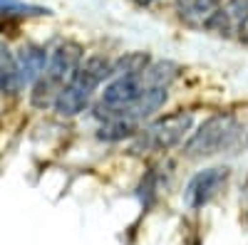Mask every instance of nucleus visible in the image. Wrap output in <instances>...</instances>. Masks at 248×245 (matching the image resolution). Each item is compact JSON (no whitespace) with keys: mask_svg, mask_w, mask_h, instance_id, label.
Here are the masks:
<instances>
[{"mask_svg":"<svg viewBox=\"0 0 248 245\" xmlns=\"http://www.w3.org/2000/svg\"><path fill=\"white\" fill-rule=\"evenodd\" d=\"M241 136V127L236 116L231 114H214L203 121V124L191 134L186 141L184 154L186 156H214L221 154L223 149H231Z\"/></svg>","mask_w":248,"mask_h":245,"instance_id":"obj_3","label":"nucleus"},{"mask_svg":"<svg viewBox=\"0 0 248 245\" xmlns=\"http://www.w3.org/2000/svg\"><path fill=\"white\" fill-rule=\"evenodd\" d=\"M221 8V0H176L179 17L191 28H206Z\"/></svg>","mask_w":248,"mask_h":245,"instance_id":"obj_9","label":"nucleus"},{"mask_svg":"<svg viewBox=\"0 0 248 245\" xmlns=\"http://www.w3.org/2000/svg\"><path fill=\"white\" fill-rule=\"evenodd\" d=\"M139 5H152V3H156V0H137Z\"/></svg>","mask_w":248,"mask_h":245,"instance_id":"obj_14","label":"nucleus"},{"mask_svg":"<svg viewBox=\"0 0 248 245\" xmlns=\"http://www.w3.org/2000/svg\"><path fill=\"white\" fill-rule=\"evenodd\" d=\"M149 87L144 82L141 72H134V74H122V77H114L107 89L102 92V99L97 104V116L99 119H109L114 114H119L122 109H127L132 101L144 94Z\"/></svg>","mask_w":248,"mask_h":245,"instance_id":"obj_5","label":"nucleus"},{"mask_svg":"<svg viewBox=\"0 0 248 245\" xmlns=\"http://www.w3.org/2000/svg\"><path fill=\"white\" fill-rule=\"evenodd\" d=\"M229 181V169L223 166H214V169H206V171H199L189 183H186V191H184V203L186 208L191 211H199L209 203Z\"/></svg>","mask_w":248,"mask_h":245,"instance_id":"obj_6","label":"nucleus"},{"mask_svg":"<svg viewBox=\"0 0 248 245\" xmlns=\"http://www.w3.org/2000/svg\"><path fill=\"white\" fill-rule=\"evenodd\" d=\"M248 20V0H226V5L216 10V15L209 20V28L216 35H236Z\"/></svg>","mask_w":248,"mask_h":245,"instance_id":"obj_7","label":"nucleus"},{"mask_svg":"<svg viewBox=\"0 0 248 245\" xmlns=\"http://www.w3.org/2000/svg\"><path fill=\"white\" fill-rule=\"evenodd\" d=\"M194 116L189 112H176L164 119H156L147 129H139L134 151H164L181 144L186 131L191 129Z\"/></svg>","mask_w":248,"mask_h":245,"instance_id":"obj_4","label":"nucleus"},{"mask_svg":"<svg viewBox=\"0 0 248 245\" xmlns=\"http://www.w3.org/2000/svg\"><path fill=\"white\" fill-rule=\"evenodd\" d=\"M82 62V47L72 40L60 43L50 55H47V65L43 70V74L37 77V82L32 85V104L45 109V107H55V99L62 92V87L70 82V77L75 74V70Z\"/></svg>","mask_w":248,"mask_h":245,"instance_id":"obj_2","label":"nucleus"},{"mask_svg":"<svg viewBox=\"0 0 248 245\" xmlns=\"http://www.w3.org/2000/svg\"><path fill=\"white\" fill-rule=\"evenodd\" d=\"M152 62L147 52H129L119 57L117 62H112V70H109V77H122V74H134V72H141Z\"/></svg>","mask_w":248,"mask_h":245,"instance_id":"obj_11","label":"nucleus"},{"mask_svg":"<svg viewBox=\"0 0 248 245\" xmlns=\"http://www.w3.org/2000/svg\"><path fill=\"white\" fill-rule=\"evenodd\" d=\"M47 55L43 47L37 45H25L20 47V52L15 55V65H17V79L20 87H30L37 82V77L43 74L45 65H47Z\"/></svg>","mask_w":248,"mask_h":245,"instance_id":"obj_8","label":"nucleus"},{"mask_svg":"<svg viewBox=\"0 0 248 245\" xmlns=\"http://www.w3.org/2000/svg\"><path fill=\"white\" fill-rule=\"evenodd\" d=\"M238 35H241V37H243V43H246V45H248V20H246V25H243V28H241V32H238Z\"/></svg>","mask_w":248,"mask_h":245,"instance_id":"obj_13","label":"nucleus"},{"mask_svg":"<svg viewBox=\"0 0 248 245\" xmlns=\"http://www.w3.org/2000/svg\"><path fill=\"white\" fill-rule=\"evenodd\" d=\"M109 70H112V62H107V59L99 57V55L82 59L79 67L75 70V74L70 77V82L62 87V92L55 99L57 116H65V119L77 116L90 104L94 89L109 77Z\"/></svg>","mask_w":248,"mask_h":245,"instance_id":"obj_1","label":"nucleus"},{"mask_svg":"<svg viewBox=\"0 0 248 245\" xmlns=\"http://www.w3.org/2000/svg\"><path fill=\"white\" fill-rule=\"evenodd\" d=\"M47 8H37V5H28L20 0H0V15L3 17H20V15H47Z\"/></svg>","mask_w":248,"mask_h":245,"instance_id":"obj_12","label":"nucleus"},{"mask_svg":"<svg viewBox=\"0 0 248 245\" xmlns=\"http://www.w3.org/2000/svg\"><path fill=\"white\" fill-rule=\"evenodd\" d=\"M20 79H17V65L10 50L0 43V94H15L20 92Z\"/></svg>","mask_w":248,"mask_h":245,"instance_id":"obj_10","label":"nucleus"}]
</instances>
